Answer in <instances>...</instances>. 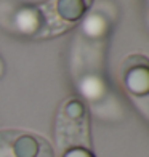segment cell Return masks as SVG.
<instances>
[{
    "label": "cell",
    "instance_id": "obj_4",
    "mask_svg": "<svg viewBox=\"0 0 149 157\" xmlns=\"http://www.w3.org/2000/svg\"><path fill=\"white\" fill-rule=\"evenodd\" d=\"M66 157H93V155L88 154L87 151H82V149H72L66 154Z\"/></svg>",
    "mask_w": 149,
    "mask_h": 157
},
{
    "label": "cell",
    "instance_id": "obj_3",
    "mask_svg": "<svg viewBox=\"0 0 149 157\" xmlns=\"http://www.w3.org/2000/svg\"><path fill=\"white\" fill-rule=\"evenodd\" d=\"M91 0H58L56 10L66 21H77L80 19L85 10L90 6Z\"/></svg>",
    "mask_w": 149,
    "mask_h": 157
},
{
    "label": "cell",
    "instance_id": "obj_1",
    "mask_svg": "<svg viewBox=\"0 0 149 157\" xmlns=\"http://www.w3.org/2000/svg\"><path fill=\"white\" fill-rule=\"evenodd\" d=\"M56 140L63 149L90 147L88 119L83 104L77 99H69L61 106L56 116Z\"/></svg>",
    "mask_w": 149,
    "mask_h": 157
},
{
    "label": "cell",
    "instance_id": "obj_2",
    "mask_svg": "<svg viewBox=\"0 0 149 157\" xmlns=\"http://www.w3.org/2000/svg\"><path fill=\"white\" fill-rule=\"evenodd\" d=\"M13 157H53V151L45 140L21 135L13 143Z\"/></svg>",
    "mask_w": 149,
    "mask_h": 157
}]
</instances>
